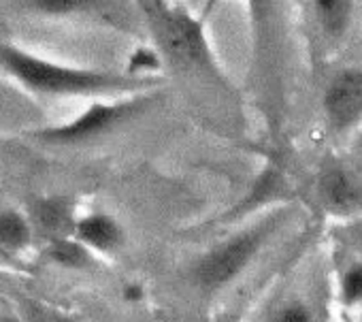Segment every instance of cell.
Instances as JSON below:
<instances>
[{
	"mask_svg": "<svg viewBox=\"0 0 362 322\" xmlns=\"http://www.w3.org/2000/svg\"><path fill=\"white\" fill-rule=\"evenodd\" d=\"M277 322H315V318L309 305H305L303 301H294L279 309Z\"/></svg>",
	"mask_w": 362,
	"mask_h": 322,
	"instance_id": "cell-14",
	"label": "cell"
},
{
	"mask_svg": "<svg viewBox=\"0 0 362 322\" xmlns=\"http://www.w3.org/2000/svg\"><path fill=\"white\" fill-rule=\"evenodd\" d=\"M107 0H30L37 13L47 18H64L75 13H86L100 9Z\"/></svg>",
	"mask_w": 362,
	"mask_h": 322,
	"instance_id": "cell-10",
	"label": "cell"
},
{
	"mask_svg": "<svg viewBox=\"0 0 362 322\" xmlns=\"http://www.w3.org/2000/svg\"><path fill=\"white\" fill-rule=\"evenodd\" d=\"M75 237L90 250L113 252L124 243V231L109 214H90L75 224Z\"/></svg>",
	"mask_w": 362,
	"mask_h": 322,
	"instance_id": "cell-7",
	"label": "cell"
},
{
	"mask_svg": "<svg viewBox=\"0 0 362 322\" xmlns=\"http://www.w3.org/2000/svg\"><path fill=\"white\" fill-rule=\"evenodd\" d=\"M30 241V224L16 209L0 212V246L9 250H22Z\"/></svg>",
	"mask_w": 362,
	"mask_h": 322,
	"instance_id": "cell-9",
	"label": "cell"
},
{
	"mask_svg": "<svg viewBox=\"0 0 362 322\" xmlns=\"http://www.w3.org/2000/svg\"><path fill=\"white\" fill-rule=\"evenodd\" d=\"M156 67H158V58H156L151 52H147V50H141V52L132 58V64H130L132 73H143L145 69H147V71H153Z\"/></svg>",
	"mask_w": 362,
	"mask_h": 322,
	"instance_id": "cell-15",
	"label": "cell"
},
{
	"mask_svg": "<svg viewBox=\"0 0 362 322\" xmlns=\"http://www.w3.org/2000/svg\"><path fill=\"white\" fill-rule=\"evenodd\" d=\"M0 71L22 88L41 96L100 94L141 86V81L134 77H119L94 69L60 64L11 43H0Z\"/></svg>",
	"mask_w": 362,
	"mask_h": 322,
	"instance_id": "cell-1",
	"label": "cell"
},
{
	"mask_svg": "<svg viewBox=\"0 0 362 322\" xmlns=\"http://www.w3.org/2000/svg\"><path fill=\"white\" fill-rule=\"evenodd\" d=\"M271 224L252 226L243 233H237L211 250H207L192 269V277L197 286H201L205 292H218L226 288L233 280H237L245 267L254 260V256L260 252L264 241L271 235Z\"/></svg>",
	"mask_w": 362,
	"mask_h": 322,
	"instance_id": "cell-3",
	"label": "cell"
},
{
	"mask_svg": "<svg viewBox=\"0 0 362 322\" xmlns=\"http://www.w3.org/2000/svg\"><path fill=\"white\" fill-rule=\"evenodd\" d=\"M315 20L328 39H341L354 18V0H311Z\"/></svg>",
	"mask_w": 362,
	"mask_h": 322,
	"instance_id": "cell-8",
	"label": "cell"
},
{
	"mask_svg": "<svg viewBox=\"0 0 362 322\" xmlns=\"http://www.w3.org/2000/svg\"><path fill=\"white\" fill-rule=\"evenodd\" d=\"M49 258L56 263V265H62V267H71V269H79V267H86L90 263V254H88V248L77 239V241H71V239H56L49 248Z\"/></svg>",
	"mask_w": 362,
	"mask_h": 322,
	"instance_id": "cell-12",
	"label": "cell"
},
{
	"mask_svg": "<svg viewBox=\"0 0 362 322\" xmlns=\"http://www.w3.org/2000/svg\"><path fill=\"white\" fill-rule=\"evenodd\" d=\"M317 195L326 209L349 216L362 209V186L343 167H328L317 182Z\"/></svg>",
	"mask_w": 362,
	"mask_h": 322,
	"instance_id": "cell-6",
	"label": "cell"
},
{
	"mask_svg": "<svg viewBox=\"0 0 362 322\" xmlns=\"http://www.w3.org/2000/svg\"><path fill=\"white\" fill-rule=\"evenodd\" d=\"M145 13L156 33L160 50L166 58L186 69H209V45L199 22L177 7H168L160 0H147Z\"/></svg>",
	"mask_w": 362,
	"mask_h": 322,
	"instance_id": "cell-2",
	"label": "cell"
},
{
	"mask_svg": "<svg viewBox=\"0 0 362 322\" xmlns=\"http://www.w3.org/2000/svg\"><path fill=\"white\" fill-rule=\"evenodd\" d=\"M33 216H35L37 224L49 233H58L69 224V207L60 199H41L35 205Z\"/></svg>",
	"mask_w": 362,
	"mask_h": 322,
	"instance_id": "cell-11",
	"label": "cell"
},
{
	"mask_svg": "<svg viewBox=\"0 0 362 322\" xmlns=\"http://www.w3.org/2000/svg\"><path fill=\"white\" fill-rule=\"evenodd\" d=\"M341 301L345 305L362 301V263H354L345 269L341 277Z\"/></svg>",
	"mask_w": 362,
	"mask_h": 322,
	"instance_id": "cell-13",
	"label": "cell"
},
{
	"mask_svg": "<svg viewBox=\"0 0 362 322\" xmlns=\"http://www.w3.org/2000/svg\"><path fill=\"white\" fill-rule=\"evenodd\" d=\"M143 297H145V290H143L141 284H128L124 288V299L126 301H141Z\"/></svg>",
	"mask_w": 362,
	"mask_h": 322,
	"instance_id": "cell-16",
	"label": "cell"
},
{
	"mask_svg": "<svg viewBox=\"0 0 362 322\" xmlns=\"http://www.w3.org/2000/svg\"><path fill=\"white\" fill-rule=\"evenodd\" d=\"M324 113L334 130H349L362 117V71L337 73L324 92Z\"/></svg>",
	"mask_w": 362,
	"mask_h": 322,
	"instance_id": "cell-5",
	"label": "cell"
},
{
	"mask_svg": "<svg viewBox=\"0 0 362 322\" xmlns=\"http://www.w3.org/2000/svg\"><path fill=\"white\" fill-rule=\"evenodd\" d=\"M134 111V103H96L66 124L41 130L39 137L54 143H83L105 134Z\"/></svg>",
	"mask_w": 362,
	"mask_h": 322,
	"instance_id": "cell-4",
	"label": "cell"
}]
</instances>
